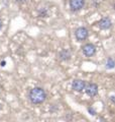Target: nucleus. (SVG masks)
<instances>
[{
  "mask_svg": "<svg viewBox=\"0 0 115 122\" xmlns=\"http://www.w3.org/2000/svg\"><path fill=\"white\" fill-rule=\"evenodd\" d=\"M28 99L31 104L33 105H40L47 99V93L40 86H34L28 93Z\"/></svg>",
  "mask_w": 115,
  "mask_h": 122,
  "instance_id": "obj_1",
  "label": "nucleus"
},
{
  "mask_svg": "<svg viewBox=\"0 0 115 122\" xmlns=\"http://www.w3.org/2000/svg\"><path fill=\"white\" fill-rule=\"evenodd\" d=\"M88 36H89V30L85 26H80L75 30V37L78 42H83L87 40Z\"/></svg>",
  "mask_w": 115,
  "mask_h": 122,
  "instance_id": "obj_2",
  "label": "nucleus"
},
{
  "mask_svg": "<svg viewBox=\"0 0 115 122\" xmlns=\"http://www.w3.org/2000/svg\"><path fill=\"white\" fill-rule=\"evenodd\" d=\"M82 52L84 53V55L87 57H92L95 55L96 53V47L94 44L92 43H87L82 47Z\"/></svg>",
  "mask_w": 115,
  "mask_h": 122,
  "instance_id": "obj_3",
  "label": "nucleus"
},
{
  "mask_svg": "<svg viewBox=\"0 0 115 122\" xmlns=\"http://www.w3.org/2000/svg\"><path fill=\"white\" fill-rule=\"evenodd\" d=\"M69 5L72 11H79L85 6V0H70Z\"/></svg>",
  "mask_w": 115,
  "mask_h": 122,
  "instance_id": "obj_4",
  "label": "nucleus"
},
{
  "mask_svg": "<svg viewBox=\"0 0 115 122\" xmlns=\"http://www.w3.org/2000/svg\"><path fill=\"white\" fill-rule=\"evenodd\" d=\"M85 92L89 97L93 98L95 96H97V94H98V86L96 85V83H93V82L89 83V85H86Z\"/></svg>",
  "mask_w": 115,
  "mask_h": 122,
  "instance_id": "obj_5",
  "label": "nucleus"
},
{
  "mask_svg": "<svg viewBox=\"0 0 115 122\" xmlns=\"http://www.w3.org/2000/svg\"><path fill=\"white\" fill-rule=\"evenodd\" d=\"M86 86V81H82V79H74L72 83V89L75 92H78V93H81L85 90Z\"/></svg>",
  "mask_w": 115,
  "mask_h": 122,
  "instance_id": "obj_6",
  "label": "nucleus"
},
{
  "mask_svg": "<svg viewBox=\"0 0 115 122\" xmlns=\"http://www.w3.org/2000/svg\"><path fill=\"white\" fill-rule=\"evenodd\" d=\"M98 26L100 30H109L112 26V20L110 17H103L98 21Z\"/></svg>",
  "mask_w": 115,
  "mask_h": 122,
  "instance_id": "obj_7",
  "label": "nucleus"
},
{
  "mask_svg": "<svg viewBox=\"0 0 115 122\" xmlns=\"http://www.w3.org/2000/svg\"><path fill=\"white\" fill-rule=\"evenodd\" d=\"M59 59L61 61H69L71 59V52L68 50V49H63V50H61L60 53H59Z\"/></svg>",
  "mask_w": 115,
  "mask_h": 122,
  "instance_id": "obj_8",
  "label": "nucleus"
},
{
  "mask_svg": "<svg viewBox=\"0 0 115 122\" xmlns=\"http://www.w3.org/2000/svg\"><path fill=\"white\" fill-rule=\"evenodd\" d=\"M114 65H115V63H114L113 58L112 57H109V58L107 59V62H106V68L107 69H113Z\"/></svg>",
  "mask_w": 115,
  "mask_h": 122,
  "instance_id": "obj_9",
  "label": "nucleus"
},
{
  "mask_svg": "<svg viewBox=\"0 0 115 122\" xmlns=\"http://www.w3.org/2000/svg\"><path fill=\"white\" fill-rule=\"evenodd\" d=\"M37 15L40 17H47L48 15H49V11H48L47 8H40V10H38Z\"/></svg>",
  "mask_w": 115,
  "mask_h": 122,
  "instance_id": "obj_10",
  "label": "nucleus"
},
{
  "mask_svg": "<svg viewBox=\"0 0 115 122\" xmlns=\"http://www.w3.org/2000/svg\"><path fill=\"white\" fill-rule=\"evenodd\" d=\"M88 112H89V113L91 114V115H93V116H95V115H96V111H95V110H94L93 108H90V107L88 108Z\"/></svg>",
  "mask_w": 115,
  "mask_h": 122,
  "instance_id": "obj_11",
  "label": "nucleus"
},
{
  "mask_svg": "<svg viewBox=\"0 0 115 122\" xmlns=\"http://www.w3.org/2000/svg\"><path fill=\"white\" fill-rule=\"evenodd\" d=\"M0 65H1L2 67H4V66L6 65V62H5L4 60H3V61H1V62H0Z\"/></svg>",
  "mask_w": 115,
  "mask_h": 122,
  "instance_id": "obj_12",
  "label": "nucleus"
},
{
  "mask_svg": "<svg viewBox=\"0 0 115 122\" xmlns=\"http://www.w3.org/2000/svg\"><path fill=\"white\" fill-rule=\"evenodd\" d=\"M16 2H18V3H24V2H26L27 0H15Z\"/></svg>",
  "mask_w": 115,
  "mask_h": 122,
  "instance_id": "obj_13",
  "label": "nucleus"
},
{
  "mask_svg": "<svg viewBox=\"0 0 115 122\" xmlns=\"http://www.w3.org/2000/svg\"><path fill=\"white\" fill-rule=\"evenodd\" d=\"M2 25H3L2 20H1V18H0V30H1V28H2Z\"/></svg>",
  "mask_w": 115,
  "mask_h": 122,
  "instance_id": "obj_14",
  "label": "nucleus"
},
{
  "mask_svg": "<svg viewBox=\"0 0 115 122\" xmlns=\"http://www.w3.org/2000/svg\"><path fill=\"white\" fill-rule=\"evenodd\" d=\"M110 98H111V101H112V102H113V101H114V97H113V96H111Z\"/></svg>",
  "mask_w": 115,
  "mask_h": 122,
  "instance_id": "obj_15",
  "label": "nucleus"
}]
</instances>
